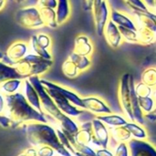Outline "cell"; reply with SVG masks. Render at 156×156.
<instances>
[{"instance_id": "44dd1931", "label": "cell", "mask_w": 156, "mask_h": 156, "mask_svg": "<svg viewBox=\"0 0 156 156\" xmlns=\"http://www.w3.org/2000/svg\"><path fill=\"white\" fill-rule=\"evenodd\" d=\"M56 13L58 25L60 26L66 23L71 16L70 0H58Z\"/></svg>"}, {"instance_id": "4316f807", "label": "cell", "mask_w": 156, "mask_h": 156, "mask_svg": "<svg viewBox=\"0 0 156 156\" xmlns=\"http://www.w3.org/2000/svg\"><path fill=\"white\" fill-rule=\"evenodd\" d=\"M68 58H69L72 62H74V64L78 67V69L81 73L87 71L91 66V59L90 57L82 56L73 51L69 55Z\"/></svg>"}, {"instance_id": "681fc988", "label": "cell", "mask_w": 156, "mask_h": 156, "mask_svg": "<svg viewBox=\"0 0 156 156\" xmlns=\"http://www.w3.org/2000/svg\"><path fill=\"white\" fill-rule=\"evenodd\" d=\"M154 12L156 13V0H154Z\"/></svg>"}, {"instance_id": "8d00e7d4", "label": "cell", "mask_w": 156, "mask_h": 156, "mask_svg": "<svg viewBox=\"0 0 156 156\" xmlns=\"http://www.w3.org/2000/svg\"><path fill=\"white\" fill-rule=\"evenodd\" d=\"M37 37L38 42L47 49L51 50L52 48V39L50 37L49 35L46 34V33H38L37 34Z\"/></svg>"}, {"instance_id": "7a4b0ae2", "label": "cell", "mask_w": 156, "mask_h": 156, "mask_svg": "<svg viewBox=\"0 0 156 156\" xmlns=\"http://www.w3.org/2000/svg\"><path fill=\"white\" fill-rule=\"evenodd\" d=\"M20 128H22L27 142L32 147L38 148L47 145L52 147L58 155L72 156L59 140L57 128L50 123L31 122L23 124Z\"/></svg>"}, {"instance_id": "ee69618b", "label": "cell", "mask_w": 156, "mask_h": 156, "mask_svg": "<svg viewBox=\"0 0 156 156\" xmlns=\"http://www.w3.org/2000/svg\"><path fill=\"white\" fill-rule=\"evenodd\" d=\"M144 118H145V121H148L150 122H156V114L154 112L144 114Z\"/></svg>"}, {"instance_id": "db71d44e", "label": "cell", "mask_w": 156, "mask_h": 156, "mask_svg": "<svg viewBox=\"0 0 156 156\" xmlns=\"http://www.w3.org/2000/svg\"><path fill=\"white\" fill-rule=\"evenodd\" d=\"M58 156H60V155H58Z\"/></svg>"}, {"instance_id": "7402d4cb", "label": "cell", "mask_w": 156, "mask_h": 156, "mask_svg": "<svg viewBox=\"0 0 156 156\" xmlns=\"http://www.w3.org/2000/svg\"><path fill=\"white\" fill-rule=\"evenodd\" d=\"M99 120H101L105 125L108 126L109 129L114 128V127H119V126H124L126 123L129 122L126 117L123 115L120 114H115V113H110V114H105V115H99L95 116Z\"/></svg>"}, {"instance_id": "7dc6e473", "label": "cell", "mask_w": 156, "mask_h": 156, "mask_svg": "<svg viewBox=\"0 0 156 156\" xmlns=\"http://www.w3.org/2000/svg\"><path fill=\"white\" fill-rule=\"evenodd\" d=\"M26 1H27V0H14V2H15V3H16V4H19V5H20V4H23V3H25Z\"/></svg>"}, {"instance_id": "74e56055", "label": "cell", "mask_w": 156, "mask_h": 156, "mask_svg": "<svg viewBox=\"0 0 156 156\" xmlns=\"http://www.w3.org/2000/svg\"><path fill=\"white\" fill-rule=\"evenodd\" d=\"M104 0H83V8L86 11H92L101 5Z\"/></svg>"}, {"instance_id": "f5cc1de1", "label": "cell", "mask_w": 156, "mask_h": 156, "mask_svg": "<svg viewBox=\"0 0 156 156\" xmlns=\"http://www.w3.org/2000/svg\"><path fill=\"white\" fill-rule=\"evenodd\" d=\"M154 16H155V17H156V13H154Z\"/></svg>"}, {"instance_id": "277c9868", "label": "cell", "mask_w": 156, "mask_h": 156, "mask_svg": "<svg viewBox=\"0 0 156 156\" xmlns=\"http://www.w3.org/2000/svg\"><path fill=\"white\" fill-rule=\"evenodd\" d=\"M20 75L26 80L32 76H41L53 66V59L43 58L34 53H28L24 58L14 65Z\"/></svg>"}, {"instance_id": "603a6c76", "label": "cell", "mask_w": 156, "mask_h": 156, "mask_svg": "<svg viewBox=\"0 0 156 156\" xmlns=\"http://www.w3.org/2000/svg\"><path fill=\"white\" fill-rule=\"evenodd\" d=\"M110 133H111V140L117 144L121 143H129L133 139L131 133L125 127V125L111 128Z\"/></svg>"}, {"instance_id": "ac0fdd59", "label": "cell", "mask_w": 156, "mask_h": 156, "mask_svg": "<svg viewBox=\"0 0 156 156\" xmlns=\"http://www.w3.org/2000/svg\"><path fill=\"white\" fill-rule=\"evenodd\" d=\"M111 20L113 21L118 27H123L138 30V26L131 15L113 7H111Z\"/></svg>"}, {"instance_id": "9c48e42d", "label": "cell", "mask_w": 156, "mask_h": 156, "mask_svg": "<svg viewBox=\"0 0 156 156\" xmlns=\"http://www.w3.org/2000/svg\"><path fill=\"white\" fill-rule=\"evenodd\" d=\"M92 131L93 141L92 145L95 149L98 148H110L111 144V133L110 129L101 120L94 117L92 120Z\"/></svg>"}, {"instance_id": "bcb514c9", "label": "cell", "mask_w": 156, "mask_h": 156, "mask_svg": "<svg viewBox=\"0 0 156 156\" xmlns=\"http://www.w3.org/2000/svg\"><path fill=\"white\" fill-rule=\"evenodd\" d=\"M6 5V0H0V11H2Z\"/></svg>"}, {"instance_id": "ffe728a7", "label": "cell", "mask_w": 156, "mask_h": 156, "mask_svg": "<svg viewBox=\"0 0 156 156\" xmlns=\"http://www.w3.org/2000/svg\"><path fill=\"white\" fill-rule=\"evenodd\" d=\"M15 79L25 80L17 71L15 66L9 65L4 62L2 59H0V84L9 80H15Z\"/></svg>"}, {"instance_id": "e0dca14e", "label": "cell", "mask_w": 156, "mask_h": 156, "mask_svg": "<svg viewBox=\"0 0 156 156\" xmlns=\"http://www.w3.org/2000/svg\"><path fill=\"white\" fill-rule=\"evenodd\" d=\"M76 143L82 145H92L93 141V131H92V122L83 121L80 123V130L73 135Z\"/></svg>"}, {"instance_id": "b9f144b4", "label": "cell", "mask_w": 156, "mask_h": 156, "mask_svg": "<svg viewBox=\"0 0 156 156\" xmlns=\"http://www.w3.org/2000/svg\"><path fill=\"white\" fill-rule=\"evenodd\" d=\"M17 156H38L37 154V148L34 147H30L27 149H25L23 152H21Z\"/></svg>"}, {"instance_id": "7c38bea8", "label": "cell", "mask_w": 156, "mask_h": 156, "mask_svg": "<svg viewBox=\"0 0 156 156\" xmlns=\"http://www.w3.org/2000/svg\"><path fill=\"white\" fill-rule=\"evenodd\" d=\"M40 80H41V83L45 86V87H51L55 90H57L58 92H60L64 97H66L72 104H74L75 106L80 108V109H83L84 110V105H83V101H82V97L80 96L79 93H77L75 90L68 88V87H65V86H62L60 84H58L56 82H53V81H50V80H45V79H41L40 78Z\"/></svg>"}, {"instance_id": "6da1fadb", "label": "cell", "mask_w": 156, "mask_h": 156, "mask_svg": "<svg viewBox=\"0 0 156 156\" xmlns=\"http://www.w3.org/2000/svg\"><path fill=\"white\" fill-rule=\"evenodd\" d=\"M5 109L3 115L10 119L13 129L20 128L23 124L31 122L50 123L48 117L44 112L35 109L27 101L23 92L18 91L14 94L5 95Z\"/></svg>"}, {"instance_id": "9a60e30c", "label": "cell", "mask_w": 156, "mask_h": 156, "mask_svg": "<svg viewBox=\"0 0 156 156\" xmlns=\"http://www.w3.org/2000/svg\"><path fill=\"white\" fill-rule=\"evenodd\" d=\"M135 20L138 27H144L152 30L156 35V17L154 11L142 12L132 10L130 14Z\"/></svg>"}, {"instance_id": "83f0119b", "label": "cell", "mask_w": 156, "mask_h": 156, "mask_svg": "<svg viewBox=\"0 0 156 156\" xmlns=\"http://www.w3.org/2000/svg\"><path fill=\"white\" fill-rule=\"evenodd\" d=\"M39 9H40L41 17L43 19L45 26L52 29H55L59 26L58 23V19H57L56 9H53V8H39Z\"/></svg>"}, {"instance_id": "f35d334b", "label": "cell", "mask_w": 156, "mask_h": 156, "mask_svg": "<svg viewBox=\"0 0 156 156\" xmlns=\"http://www.w3.org/2000/svg\"><path fill=\"white\" fill-rule=\"evenodd\" d=\"M58 0H37V5L39 8H53L56 9Z\"/></svg>"}, {"instance_id": "ab89813d", "label": "cell", "mask_w": 156, "mask_h": 156, "mask_svg": "<svg viewBox=\"0 0 156 156\" xmlns=\"http://www.w3.org/2000/svg\"><path fill=\"white\" fill-rule=\"evenodd\" d=\"M38 156H56V151L50 146H40L37 148Z\"/></svg>"}, {"instance_id": "484cf974", "label": "cell", "mask_w": 156, "mask_h": 156, "mask_svg": "<svg viewBox=\"0 0 156 156\" xmlns=\"http://www.w3.org/2000/svg\"><path fill=\"white\" fill-rule=\"evenodd\" d=\"M23 83H24V80H19V79L9 80L0 84V91L4 95H10V94L16 93L22 90Z\"/></svg>"}, {"instance_id": "5bb4252c", "label": "cell", "mask_w": 156, "mask_h": 156, "mask_svg": "<svg viewBox=\"0 0 156 156\" xmlns=\"http://www.w3.org/2000/svg\"><path fill=\"white\" fill-rule=\"evenodd\" d=\"M103 37H104L107 44L112 48H114V49L120 48L121 45L122 44V42L124 41L119 27L111 19L105 27Z\"/></svg>"}, {"instance_id": "f546056e", "label": "cell", "mask_w": 156, "mask_h": 156, "mask_svg": "<svg viewBox=\"0 0 156 156\" xmlns=\"http://www.w3.org/2000/svg\"><path fill=\"white\" fill-rule=\"evenodd\" d=\"M61 70L64 76L69 79H75L81 73L78 67L74 64V62H72L69 58H67L62 63Z\"/></svg>"}, {"instance_id": "60d3db41", "label": "cell", "mask_w": 156, "mask_h": 156, "mask_svg": "<svg viewBox=\"0 0 156 156\" xmlns=\"http://www.w3.org/2000/svg\"><path fill=\"white\" fill-rule=\"evenodd\" d=\"M96 156H114L113 151L110 148H98L95 149Z\"/></svg>"}, {"instance_id": "d4e9b609", "label": "cell", "mask_w": 156, "mask_h": 156, "mask_svg": "<svg viewBox=\"0 0 156 156\" xmlns=\"http://www.w3.org/2000/svg\"><path fill=\"white\" fill-rule=\"evenodd\" d=\"M125 127L131 133L133 139L142 140V141L148 139V133L143 124H140L136 122H128Z\"/></svg>"}, {"instance_id": "816d5d0a", "label": "cell", "mask_w": 156, "mask_h": 156, "mask_svg": "<svg viewBox=\"0 0 156 156\" xmlns=\"http://www.w3.org/2000/svg\"><path fill=\"white\" fill-rule=\"evenodd\" d=\"M153 112H154V113H155V114H156V108H155V109H154V111Z\"/></svg>"}, {"instance_id": "8992f818", "label": "cell", "mask_w": 156, "mask_h": 156, "mask_svg": "<svg viewBox=\"0 0 156 156\" xmlns=\"http://www.w3.org/2000/svg\"><path fill=\"white\" fill-rule=\"evenodd\" d=\"M16 22L26 29H38L45 27L37 5H27L16 10Z\"/></svg>"}, {"instance_id": "f1b7e54d", "label": "cell", "mask_w": 156, "mask_h": 156, "mask_svg": "<svg viewBox=\"0 0 156 156\" xmlns=\"http://www.w3.org/2000/svg\"><path fill=\"white\" fill-rule=\"evenodd\" d=\"M138 40L141 45L150 46L156 42V35L146 27H138Z\"/></svg>"}, {"instance_id": "d590c367", "label": "cell", "mask_w": 156, "mask_h": 156, "mask_svg": "<svg viewBox=\"0 0 156 156\" xmlns=\"http://www.w3.org/2000/svg\"><path fill=\"white\" fill-rule=\"evenodd\" d=\"M114 156H131V151L128 143H121L116 144L113 150Z\"/></svg>"}, {"instance_id": "4fadbf2b", "label": "cell", "mask_w": 156, "mask_h": 156, "mask_svg": "<svg viewBox=\"0 0 156 156\" xmlns=\"http://www.w3.org/2000/svg\"><path fill=\"white\" fill-rule=\"evenodd\" d=\"M128 144L131 156H156V146L148 140L132 139Z\"/></svg>"}, {"instance_id": "e575fe53", "label": "cell", "mask_w": 156, "mask_h": 156, "mask_svg": "<svg viewBox=\"0 0 156 156\" xmlns=\"http://www.w3.org/2000/svg\"><path fill=\"white\" fill-rule=\"evenodd\" d=\"M124 3L132 9L136 11H142V12H149L152 11L147 5L144 3V0H123Z\"/></svg>"}, {"instance_id": "cb8c5ba5", "label": "cell", "mask_w": 156, "mask_h": 156, "mask_svg": "<svg viewBox=\"0 0 156 156\" xmlns=\"http://www.w3.org/2000/svg\"><path fill=\"white\" fill-rule=\"evenodd\" d=\"M28 44H29V48H30V50L43 58H46V59H53V55L52 53L50 52V50L45 48L37 40V35H32L29 38V41H28Z\"/></svg>"}, {"instance_id": "30bf717a", "label": "cell", "mask_w": 156, "mask_h": 156, "mask_svg": "<svg viewBox=\"0 0 156 156\" xmlns=\"http://www.w3.org/2000/svg\"><path fill=\"white\" fill-rule=\"evenodd\" d=\"M82 101L84 105V110L94 116L105 115L112 113L110 105L101 97L98 96H86L82 97Z\"/></svg>"}, {"instance_id": "f6af8a7d", "label": "cell", "mask_w": 156, "mask_h": 156, "mask_svg": "<svg viewBox=\"0 0 156 156\" xmlns=\"http://www.w3.org/2000/svg\"><path fill=\"white\" fill-rule=\"evenodd\" d=\"M144 1L147 5V6L153 11L154 8V0H144Z\"/></svg>"}, {"instance_id": "c3c4849f", "label": "cell", "mask_w": 156, "mask_h": 156, "mask_svg": "<svg viewBox=\"0 0 156 156\" xmlns=\"http://www.w3.org/2000/svg\"><path fill=\"white\" fill-rule=\"evenodd\" d=\"M4 56H5V53H3L2 51H0V59H3Z\"/></svg>"}, {"instance_id": "3957f363", "label": "cell", "mask_w": 156, "mask_h": 156, "mask_svg": "<svg viewBox=\"0 0 156 156\" xmlns=\"http://www.w3.org/2000/svg\"><path fill=\"white\" fill-rule=\"evenodd\" d=\"M28 80L37 90L41 101L43 112L48 117L49 121L52 120L57 127H59L60 129L74 135L80 130V123L58 109L53 99L48 93L46 88L41 83L39 76H32L28 78Z\"/></svg>"}, {"instance_id": "52a82bcc", "label": "cell", "mask_w": 156, "mask_h": 156, "mask_svg": "<svg viewBox=\"0 0 156 156\" xmlns=\"http://www.w3.org/2000/svg\"><path fill=\"white\" fill-rule=\"evenodd\" d=\"M45 88H46L48 93L50 95V97L55 101L56 105L58 107V109L63 113H65L66 115H68V116H69V117H71L73 119H76V118L80 117L83 113L87 112L85 110L80 109V108L75 106L74 104H72L66 97H64L57 90H55V89H53L51 87H45Z\"/></svg>"}, {"instance_id": "f907efd6", "label": "cell", "mask_w": 156, "mask_h": 156, "mask_svg": "<svg viewBox=\"0 0 156 156\" xmlns=\"http://www.w3.org/2000/svg\"><path fill=\"white\" fill-rule=\"evenodd\" d=\"M154 98V100H155V101H156V89L154 90V96H153Z\"/></svg>"}, {"instance_id": "d6986e66", "label": "cell", "mask_w": 156, "mask_h": 156, "mask_svg": "<svg viewBox=\"0 0 156 156\" xmlns=\"http://www.w3.org/2000/svg\"><path fill=\"white\" fill-rule=\"evenodd\" d=\"M22 92L25 95L26 99L27 100V101L37 111H39L40 112H43L42 110V105H41V101L39 98V95L37 91V90L34 88V86L31 84V82L29 81L28 79L24 80V83H23V87H22Z\"/></svg>"}, {"instance_id": "ba28073f", "label": "cell", "mask_w": 156, "mask_h": 156, "mask_svg": "<svg viewBox=\"0 0 156 156\" xmlns=\"http://www.w3.org/2000/svg\"><path fill=\"white\" fill-rule=\"evenodd\" d=\"M29 51L30 48L27 42L23 40H16L9 45L2 60L9 65L14 66L22 58H24L29 53Z\"/></svg>"}, {"instance_id": "836d02e7", "label": "cell", "mask_w": 156, "mask_h": 156, "mask_svg": "<svg viewBox=\"0 0 156 156\" xmlns=\"http://www.w3.org/2000/svg\"><path fill=\"white\" fill-rule=\"evenodd\" d=\"M135 91L138 97H149L154 96V89L140 81L138 83H135Z\"/></svg>"}, {"instance_id": "2e32d148", "label": "cell", "mask_w": 156, "mask_h": 156, "mask_svg": "<svg viewBox=\"0 0 156 156\" xmlns=\"http://www.w3.org/2000/svg\"><path fill=\"white\" fill-rule=\"evenodd\" d=\"M73 52L90 58L94 52V46L90 37L85 34L77 35L74 38Z\"/></svg>"}, {"instance_id": "4dcf8cb0", "label": "cell", "mask_w": 156, "mask_h": 156, "mask_svg": "<svg viewBox=\"0 0 156 156\" xmlns=\"http://www.w3.org/2000/svg\"><path fill=\"white\" fill-rule=\"evenodd\" d=\"M141 81L155 90L156 67H149V68L145 69L141 75Z\"/></svg>"}, {"instance_id": "d6a6232c", "label": "cell", "mask_w": 156, "mask_h": 156, "mask_svg": "<svg viewBox=\"0 0 156 156\" xmlns=\"http://www.w3.org/2000/svg\"><path fill=\"white\" fill-rule=\"evenodd\" d=\"M123 40L130 44H139L138 40V30H134L128 27H119Z\"/></svg>"}, {"instance_id": "1f68e13d", "label": "cell", "mask_w": 156, "mask_h": 156, "mask_svg": "<svg viewBox=\"0 0 156 156\" xmlns=\"http://www.w3.org/2000/svg\"><path fill=\"white\" fill-rule=\"evenodd\" d=\"M140 107L144 114L151 113L156 108V101L153 96L149 97H138Z\"/></svg>"}, {"instance_id": "5b68a950", "label": "cell", "mask_w": 156, "mask_h": 156, "mask_svg": "<svg viewBox=\"0 0 156 156\" xmlns=\"http://www.w3.org/2000/svg\"><path fill=\"white\" fill-rule=\"evenodd\" d=\"M135 91V81L133 76L127 72L123 73L119 81L118 100L123 115L129 122H134V117L132 108L133 94Z\"/></svg>"}, {"instance_id": "8fae6325", "label": "cell", "mask_w": 156, "mask_h": 156, "mask_svg": "<svg viewBox=\"0 0 156 156\" xmlns=\"http://www.w3.org/2000/svg\"><path fill=\"white\" fill-rule=\"evenodd\" d=\"M107 0H104L100 6L93 9V18L96 34L99 37H103L106 25L111 19V8Z\"/></svg>"}, {"instance_id": "7bdbcfd3", "label": "cell", "mask_w": 156, "mask_h": 156, "mask_svg": "<svg viewBox=\"0 0 156 156\" xmlns=\"http://www.w3.org/2000/svg\"><path fill=\"white\" fill-rule=\"evenodd\" d=\"M5 109V97L0 91V115L4 114Z\"/></svg>"}]
</instances>
